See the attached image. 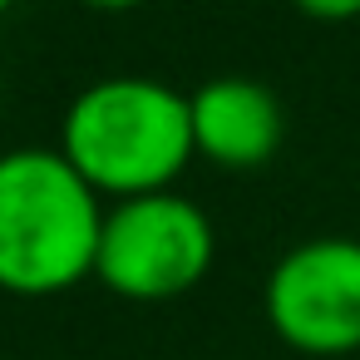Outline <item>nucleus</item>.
I'll use <instances>...</instances> for the list:
<instances>
[{
  "mask_svg": "<svg viewBox=\"0 0 360 360\" xmlns=\"http://www.w3.org/2000/svg\"><path fill=\"white\" fill-rule=\"evenodd\" d=\"M104 212L60 148L0 153V291L55 296L94 276Z\"/></svg>",
  "mask_w": 360,
  "mask_h": 360,
  "instance_id": "1",
  "label": "nucleus"
},
{
  "mask_svg": "<svg viewBox=\"0 0 360 360\" xmlns=\"http://www.w3.org/2000/svg\"><path fill=\"white\" fill-rule=\"evenodd\" d=\"M60 153L99 198H143L163 193L193 148V104L143 75H114L89 84L60 129Z\"/></svg>",
  "mask_w": 360,
  "mask_h": 360,
  "instance_id": "2",
  "label": "nucleus"
},
{
  "mask_svg": "<svg viewBox=\"0 0 360 360\" xmlns=\"http://www.w3.org/2000/svg\"><path fill=\"white\" fill-rule=\"evenodd\" d=\"M212 222L183 193L124 198L104 212L94 276L129 301H168L193 291L212 266Z\"/></svg>",
  "mask_w": 360,
  "mask_h": 360,
  "instance_id": "3",
  "label": "nucleus"
},
{
  "mask_svg": "<svg viewBox=\"0 0 360 360\" xmlns=\"http://www.w3.org/2000/svg\"><path fill=\"white\" fill-rule=\"evenodd\" d=\"M266 321L301 355L360 350V242L316 237L291 247L266 276Z\"/></svg>",
  "mask_w": 360,
  "mask_h": 360,
  "instance_id": "4",
  "label": "nucleus"
},
{
  "mask_svg": "<svg viewBox=\"0 0 360 360\" xmlns=\"http://www.w3.org/2000/svg\"><path fill=\"white\" fill-rule=\"evenodd\" d=\"M193 148L217 168H257L281 148L286 119L266 84L222 75L207 79L193 99Z\"/></svg>",
  "mask_w": 360,
  "mask_h": 360,
  "instance_id": "5",
  "label": "nucleus"
},
{
  "mask_svg": "<svg viewBox=\"0 0 360 360\" xmlns=\"http://www.w3.org/2000/svg\"><path fill=\"white\" fill-rule=\"evenodd\" d=\"M291 6L316 20H355L360 15V0H291Z\"/></svg>",
  "mask_w": 360,
  "mask_h": 360,
  "instance_id": "6",
  "label": "nucleus"
},
{
  "mask_svg": "<svg viewBox=\"0 0 360 360\" xmlns=\"http://www.w3.org/2000/svg\"><path fill=\"white\" fill-rule=\"evenodd\" d=\"M84 6H94V11H134L143 0H84Z\"/></svg>",
  "mask_w": 360,
  "mask_h": 360,
  "instance_id": "7",
  "label": "nucleus"
},
{
  "mask_svg": "<svg viewBox=\"0 0 360 360\" xmlns=\"http://www.w3.org/2000/svg\"><path fill=\"white\" fill-rule=\"evenodd\" d=\"M11 6H15V0H0V15H6V11H11Z\"/></svg>",
  "mask_w": 360,
  "mask_h": 360,
  "instance_id": "8",
  "label": "nucleus"
}]
</instances>
